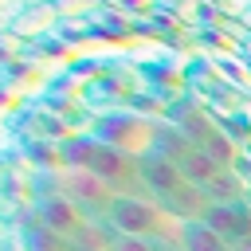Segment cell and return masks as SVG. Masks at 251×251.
Here are the masks:
<instances>
[{
  "label": "cell",
  "instance_id": "obj_1",
  "mask_svg": "<svg viewBox=\"0 0 251 251\" xmlns=\"http://www.w3.org/2000/svg\"><path fill=\"white\" fill-rule=\"evenodd\" d=\"M102 220H106L110 235H145V239H153V235L161 231L165 208H161L157 200L137 196V192H114Z\"/></svg>",
  "mask_w": 251,
  "mask_h": 251
},
{
  "label": "cell",
  "instance_id": "obj_2",
  "mask_svg": "<svg viewBox=\"0 0 251 251\" xmlns=\"http://www.w3.org/2000/svg\"><path fill=\"white\" fill-rule=\"evenodd\" d=\"M67 157L82 169V173H94L98 180H118L126 173V153L110 141H98V137H78L67 145Z\"/></svg>",
  "mask_w": 251,
  "mask_h": 251
},
{
  "label": "cell",
  "instance_id": "obj_3",
  "mask_svg": "<svg viewBox=\"0 0 251 251\" xmlns=\"http://www.w3.org/2000/svg\"><path fill=\"white\" fill-rule=\"evenodd\" d=\"M137 180L149 188V196H153L161 208L173 204V200L188 188V180L180 176L176 161L165 157V153H149V157H141V161H137Z\"/></svg>",
  "mask_w": 251,
  "mask_h": 251
},
{
  "label": "cell",
  "instance_id": "obj_4",
  "mask_svg": "<svg viewBox=\"0 0 251 251\" xmlns=\"http://www.w3.org/2000/svg\"><path fill=\"white\" fill-rule=\"evenodd\" d=\"M200 220L216 235H224L231 247L243 243V239H251V208L243 200H208V208L200 212Z\"/></svg>",
  "mask_w": 251,
  "mask_h": 251
},
{
  "label": "cell",
  "instance_id": "obj_5",
  "mask_svg": "<svg viewBox=\"0 0 251 251\" xmlns=\"http://www.w3.org/2000/svg\"><path fill=\"white\" fill-rule=\"evenodd\" d=\"M39 224H43L47 231H55L59 239H71V235H78V231L86 227V212H82L67 192H55V196H47V200L39 204Z\"/></svg>",
  "mask_w": 251,
  "mask_h": 251
},
{
  "label": "cell",
  "instance_id": "obj_6",
  "mask_svg": "<svg viewBox=\"0 0 251 251\" xmlns=\"http://www.w3.org/2000/svg\"><path fill=\"white\" fill-rule=\"evenodd\" d=\"M173 161H176L180 176H184V180H188L192 188H200V192H204V188H208V184H212V180H216V176L224 173V169H220V165H216V161H212V157H208V153H204V149H200L196 141L180 145V149L173 153Z\"/></svg>",
  "mask_w": 251,
  "mask_h": 251
},
{
  "label": "cell",
  "instance_id": "obj_7",
  "mask_svg": "<svg viewBox=\"0 0 251 251\" xmlns=\"http://www.w3.org/2000/svg\"><path fill=\"white\" fill-rule=\"evenodd\" d=\"M67 196H71L86 216H90V212L106 216V204H110V196H114V192H110V184H106V180H98L94 173H82V169H78V173L67 180Z\"/></svg>",
  "mask_w": 251,
  "mask_h": 251
},
{
  "label": "cell",
  "instance_id": "obj_8",
  "mask_svg": "<svg viewBox=\"0 0 251 251\" xmlns=\"http://www.w3.org/2000/svg\"><path fill=\"white\" fill-rule=\"evenodd\" d=\"M180 247L184 251H231L224 235H216L204 220H184L180 224Z\"/></svg>",
  "mask_w": 251,
  "mask_h": 251
},
{
  "label": "cell",
  "instance_id": "obj_9",
  "mask_svg": "<svg viewBox=\"0 0 251 251\" xmlns=\"http://www.w3.org/2000/svg\"><path fill=\"white\" fill-rule=\"evenodd\" d=\"M196 145H200V149H204L220 169H231L235 149H231V141H227L224 133H216V129H208V126H204V129H200V137H196Z\"/></svg>",
  "mask_w": 251,
  "mask_h": 251
},
{
  "label": "cell",
  "instance_id": "obj_10",
  "mask_svg": "<svg viewBox=\"0 0 251 251\" xmlns=\"http://www.w3.org/2000/svg\"><path fill=\"white\" fill-rule=\"evenodd\" d=\"M106 251H157V243L145 239V235H110Z\"/></svg>",
  "mask_w": 251,
  "mask_h": 251
},
{
  "label": "cell",
  "instance_id": "obj_11",
  "mask_svg": "<svg viewBox=\"0 0 251 251\" xmlns=\"http://www.w3.org/2000/svg\"><path fill=\"white\" fill-rule=\"evenodd\" d=\"M231 251H251V239H243V243H235Z\"/></svg>",
  "mask_w": 251,
  "mask_h": 251
}]
</instances>
